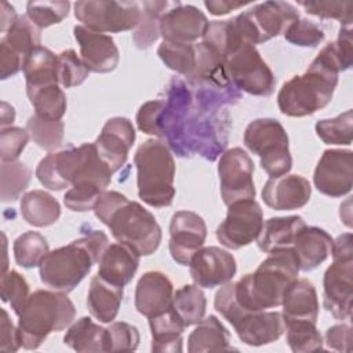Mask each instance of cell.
Here are the masks:
<instances>
[{
	"instance_id": "6da1fadb",
	"label": "cell",
	"mask_w": 353,
	"mask_h": 353,
	"mask_svg": "<svg viewBox=\"0 0 353 353\" xmlns=\"http://www.w3.org/2000/svg\"><path fill=\"white\" fill-rule=\"evenodd\" d=\"M298 273L299 263L292 247L273 251L254 273L243 276L237 283L221 285L214 306L233 327L248 313L280 306Z\"/></svg>"
},
{
	"instance_id": "9c48e42d",
	"label": "cell",
	"mask_w": 353,
	"mask_h": 353,
	"mask_svg": "<svg viewBox=\"0 0 353 353\" xmlns=\"http://www.w3.org/2000/svg\"><path fill=\"white\" fill-rule=\"evenodd\" d=\"M74 17L83 26L99 33H119L135 29L141 18L137 1H76Z\"/></svg>"
},
{
	"instance_id": "9a60e30c",
	"label": "cell",
	"mask_w": 353,
	"mask_h": 353,
	"mask_svg": "<svg viewBox=\"0 0 353 353\" xmlns=\"http://www.w3.org/2000/svg\"><path fill=\"white\" fill-rule=\"evenodd\" d=\"M323 303L338 320L352 316L353 299V258H334L324 273Z\"/></svg>"
},
{
	"instance_id": "3957f363",
	"label": "cell",
	"mask_w": 353,
	"mask_h": 353,
	"mask_svg": "<svg viewBox=\"0 0 353 353\" xmlns=\"http://www.w3.org/2000/svg\"><path fill=\"white\" fill-rule=\"evenodd\" d=\"M95 216L106 225L112 236L134 248L141 256L152 255L160 245L161 228L150 211L130 201L116 190H105L94 207Z\"/></svg>"
},
{
	"instance_id": "d4e9b609",
	"label": "cell",
	"mask_w": 353,
	"mask_h": 353,
	"mask_svg": "<svg viewBox=\"0 0 353 353\" xmlns=\"http://www.w3.org/2000/svg\"><path fill=\"white\" fill-rule=\"evenodd\" d=\"M332 237L317 226H305L296 236L292 250L298 258L299 270L310 272L320 266L332 252Z\"/></svg>"
},
{
	"instance_id": "f907efd6",
	"label": "cell",
	"mask_w": 353,
	"mask_h": 353,
	"mask_svg": "<svg viewBox=\"0 0 353 353\" xmlns=\"http://www.w3.org/2000/svg\"><path fill=\"white\" fill-rule=\"evenodd\" d=\"M30 135L26 128L7 127L0 132V159L1 161L18 160L19 154L25 149Z\"/></svg>"
},
{
	"instance_id": "7402d4cb",
	"label": "cell",
	"mask_w": 353,
	"mask_h": 353,
	"mask_svg": "<svg viewBox=\"0 0 353 353\" xmlns=\"http://www.w3.org/2000/svg\"><path fill=\"white\" fill-rule=\"evenodd\" d=\"M174 287L161 272L149 270L141 276L135 287V309L150 319L168 310L172 305Z\"/></svg>"
},
{
	"instance_id": "11a10c76",
	"label": "cell",
	"mask_w": 353,
	"mask_h": 353,
	"mask_svg": "<svg viewBox=\"0 0 353 353\" xmlns=\"http://www.w3.org/2000/svg\"><path fill=\"white\" fill-rule=\"evenodd\" d=\"M21 347L18 328L10 320L6 309H1L0 319V350L1 352H17Z\"/></svg>"
},
{
	"instance_id": "7c38bea8",
	"label": "cell",
	"mask_w": 353,
	"mask_h": 353,
	"mask_svg": "<svg viewBox=\"0 0 353 353\" xmlns=\"http://www.w3.org/2000/svg\"><path fill=\"white\" fill-rule=\"evenodd\" d=\"M254 161L241 148H232L221 154L218 176L222 200L226 205L247 199H255Z\"/></svg>"
},
{
	"instance_id": "484cf974",
	"label": "cell",
	"mask_w": 353,
	"mask_h": 353,
	"mask_svg": "<svg viewBox=\"0 0 353 353\" xmlns=\"http://www.w3.org/2000/svg\"><path fill=\"white\" fill-rule=\"evenodd\" d=\"M283 319L287 321H312L316 323L319 316L317 292L307 279H296L284 294Z\"/></svg>"
},
{
	"instance_id": "f546056e",
	"label": "cell",
	"mask_w": 353,
	"mask_h": 353,
	"mask_svg": "<svg viewBox=\"0 0 353 353\" xmlns=\"http://www.w3.org/2000/svg\"><path fill=\"white\" fill-rule=\"evenodd\" d=\"M23 74L26 92L58 83V55L47 47L39 46L25 59Z\"/></svg>"
},
{
	"instance_id": "91938a15",
	"label": "cell",
	"mask_w": 353,
	"mask_h": 353,
	"mask_svg": "<svg viewBox=\"0 0 353 353\" xmlns=\"http://www.w3.org/2000/svg\"><path fill=\"white\" fill-rule=\"evenodd\" d=\"M247 3L241 1H229V0H210L204 1L205 8L210 11L212 15H225L233 10H237L240 7H244Z\"/></svg>"
},
{
	"instance_id": "2e32d148",
	"label": "cell",
	"mask_w": 353,
	"mask_h": 353,
	"mask_svg": "<svg viewBox=\"0 0 353 353\" xmlns=\"http://www.w3.org/2000/svg\"><path fill=\"white\" fill-rule=\"evenodd\" d=\"M189 266L194 284L203 288H214L232 281L237 270L234 256L214 245L200 248Z\"/></svg>"
},
{
	"instance_id": "9f6ffc18",
	"label": "cell",
	"mask_w": 353,
	"mask_h": 353,
	"mask_svg": "<svg viewBox=\"0 0 353 353\" xmlns=\"http://www.w3.org/2000/svg\"><path fill=\"white\" fill-rule=\"evenodd\" d=\"M25 59L12 51L6 43L0 41V79L6 80L23 69Z\"/></svg>"
},
{
	"instance_id": "e575fe53",
	"label": "cell",
	"mask_w": 353,
	"mask_h": 353,
	"mask_svg": "<svg viewBox=\"0 0 353 353\" xmlns=\"http://www.w3.org/2000/svg\"><path fill=\"white\" fill-rule=\"evenodd\" d=\"M170 6L168 1L157 0L139 3L141 18L132 33V40L138 48H149L160 37V21Z\"/></svg>"
},
{
	"instance_id": "5b68a950",
	"label": "cell",
	"mask_w": 353,
	"mask_h": 353,
	"mask_svg": "<svg viewBox=\"0 0 353 353\" xmlns=\"http://www.w3.org/2000/svg\"><path fill=\"white\" fill-rule=\"evenodd\" d=\"M74 316V305L65 292L34 291L18 314L17 328L21 346L26 350H36L51 332L69 327Z\"/></svg>"
},
{
	"instance_id": "f5cc1de1",
	"label": "cell",
	"mask_w": 353,
	"mask_h": 353,
	"mask_svg": "<svg viewBox=\"0 0 353 353\" xmlns=\"http://www.w3.org/2000/svg\"><path fill=\"white\" fill-rule=\"evenodd\" d=\"M102 189L88 185H74L63 196L65 205L72 211H90L94 210L97 200L102 194Z\"/></svg>"
},
{
	"instance_id": "e0dca14e",
	"label": "cell",
	"mask_w": 353,
	"mask_h": 353,
	"mask_svg": "<svg viewBox=\"0 0 353 353\" xmlns=\"http://www.w3.org/2000/svg\"><path fill=\"white\" fill-rule=\"evenodd\" d=\"M135 142V128L127 117H112L102 127L94 145L99 157L112 172L119 171L127 161L128 152Z\"/></svg>"
},
{
	"instance_id": "8fae6325",
	"label": "cell",
	"mask_w": 353,
	"mask_h": 353,
	"mask_svg": "<svg viewBox=\"0 0 353 353\" xmlns=\"http://www.w3.org/2000/svg\"><path fill=\"white\" fill-rule=\"evenodd\" d=\"M262 226L261 205L254 199L239 200L228 205L226 218L216 228V239L223 247L239 250L256 240Z\"/></svg>"
},
{
	"instance_id": "6125c7cd",
	"label": "cell",
	"mask_w": 353,
	"mask_h": 353,
	"mask_svg": "<svg viewBox=\"0 0 353 353\" xmlns=\"http://www.w3.org/2000/svg\"><path fill=\"white\" fill-rule=\"evenodd\" d=\"M14 120H15V110H14V108L10 103L3 101L1 102V121H0L1 128H7V125L11 127Z\"/></svg>"
},
{
	"instance_id": "cb8c5ba5",
	"label": "cell",
	"mask_w": 353,
	"mask_h": 353,
	"mask_svg": "<svg viewBox=\"0 0 353 353\" xmlns=\"http://www.w3.org/2000/svg\"><path fill=\"white\" fill-rule=\"evenodd\" d=\"M139 256L134 248L124 243L109 244L98 262V276L114 285L124 287L135 276L139 266Z\"/></svg>"
},
{
	"instance_id": "7a4b0ae2",
	"label": "cell",
	"mask_w": 353,
	"mask_h": 353,
	"mask_svg": "<svg viewBox=\"0 0 353 353\" xmlns=\"http://www.w3.org/2000/svg\"><path fill=\"white\" fill-rule=\"evenodd\" d=\"M343 72L335 43H328L312 61L303 74L285 81L279 94L277 105L283 114L303 117L327 106L338 84V74Z\"/></svg>"
},
{
	"instance_id": "f6af8a7d",
	"label": "cell",
	"mask_w": 353,
	"mask_h": 353,
	"mask_svg": "<svg viewBox=\"0 0 353 353\" xmlns=\"http://www.w3.org/2000/svg\"><path fill=\"white\" fill-rule=\"evenodd\" d=\"M141 341L139 331L135 325L116 321L105 331L103 352H134Z\"/></svg>"
},
{
	"instance_id": "f1b7e54d",
	"label": "cell",
	"mask_w": 353,
	"mask_h": 353,
	"mask_svg": "<svg viewBox=\"0 0 353 353\" xmlns=\"http://www.w3.org/2000/svg\"><path fill=\"white\" fill-rule=\"evenodd\" d=\"M236 350L230 346V334L226 327L215 316H208L197 323V327L188 338L189 353L205 352H230Z\"/></svg>"
},
{
	"instance_id": "d6986e66",
	"label": "cell",
	"mask_w": 353,
	"mask_h": 353,
	"mask_svg": "<svg viewBox=\"0 0 353 353\" xmlns=\"http://www.w3.org/2000/svg\"><path fill=\"white\" fill-rule=\"evenodd\" d=\"M73 34L80 46L81 59L90 72L109 73L116 69L120 52L109 34L94 32L83 25L74 26Z\"/></svg>"
},
{
	"instance_id": "b9f144b4",
	"label": "cell",
	"mask_w": 353,
	"mask_h": 353,
	"mask_svg": "<svg viewBox=\"0 0 353 353\" xmlns=\"http://www.w3.org/2000/svg\"><path fill=\"white\" fill-rule=\"evenodd\" d=\"M317 137L327 145H350L353 137L352 109L334 119L319 120L314 125Z\"/></svg>"
},
{
	"instance_id": "d6a6232c",
	"label": "cell",
	"mask_w": 353,
	"mask_h": 353,
	"mask_svg": "<svg viewBox=\"0 0 353 353\" xmlns=\"http://www.w3.org/2000/svg\"><path fill=\"white\" fill-rule=\"evenodd\" d=\"M106 328L94 323L91 317H81L74 321L63 336V343L76 352H103Z\"/></svg>"
},
{
	"instance_id": "f35d334b",
	"label": "cell",
	"mask_w": 353,
	"mask_h": 353,
	"mask_svg": "<svg viewBox=\"0 0 353 353\" xmlns=\"http://www.w3.org/2000/svg\"><path fill=\"white\" fill-rule=\"evenodd\" d=\"M26 130L32 141L41 149L52 152L61 146L63 139L65 125L61 120H54L33 114L28 119Z\"/></svg>"
},
{
	"instance_id": "60d3db41",
	"label": "cell",
	"mask_w": 353,
	"mask_h": 353,
	"mask_svg": "<svg viewBox=\"0 0 353 353\" xmlns=\"http://www.w3.org/2000/svg\"><path fill=\"white\" fill-rule=\"evenodd\" d=\"M32 171L22 161H1V201H15L28 188Z\"/></svg>"
},
{
	"instance_id": "1f68e13d",
	"label": "cell",
	"mask_w": 353,
	"mask_h": 353,
	"mask_svg": "<svg viewBox=\"0 0 353 353\" xmlns=\"http://www.w3.org/2000/svg\"><path fill=\"white\" fill-rule=\"evenodd\" d=\"M21 215L32 226L54 225L61 216L58 200L44 190H30L21 199Z\"/></svg>"
},
{
	"instance_id": "277c9868",
	"label": "cell",
	"mask_w": 353,
	"mask_h": 353,
	"mask_svg": "<svg viewBox=\"0 0 353 353\" xmlns=\"http://www.w3.org/2000/svg\"><path fill=\"white\" fill-rule=\"evenodd\" d=\"M108 245V236L101 230H92L68 245L50 251L39 266L41 283L54 291H73L92 265L99 262Z\"/></svg>"
},
{
	"instance_id": "ba28073f",
	"label": "cell",
	"mask_w": 353,
	"mask_h": 353,
	"mask_svg": "<svg viewBox=\"0 0 353 353\" xmlns=\"http://www.w3.org/2000/svg\"><path fill=\"white\" fill-rule=\"evenodd\" d=\"M223 63L237 88L256 97L273 94L276 77L254 44L241 43L225 57Z\"/></svg>"
},
{
	"instance_id": "6f0895ef",
	"label": "cell",
	"mask_w": 353,
	"mask_h": 353,
	"mask_svg": "<svg viewBox=\"0 0 353 353\" xmlns=\"http://www.w3.org/2000/svg\"><path fill=\"white\" fill-rule=\"evenodd\" d=\"M334 43H335L336 54L342 63V68H343V70H347L352 66V59H353L352 26H341L338 39Z\"/></svg>"
},
{
	"instance_id": "db71d44e",
	"label": "cell",
	"mask_w": 353,
	"mask_h": 353,
	"mask_svg": "<svg viewBox=\"0 0 353 353\" xmlns=\"http://www.w3.org/2000/svg\"><path fill=\"white\" fill-rule=\"evenodd\" d=\"M325 343L330 349L349 353L352 350V327L349 324H335L325 332Z\"/></svg>"
},
{
	"instance_id": "4fadbf2b",
	"label": "cell",
	"mask_w": 353,
	"mask_h": 353,
	"mask_svg": "<svg viewBox=\"0 0 353 353\" xmlns=\"http://www.w3.org/2000/svg\"><path fill=\"white\" fill-rule=\"evenodd\" d=\"M316 189L330 197H342L353 186V152L327 149L317 161L313 174Z\"/></svg>"
},
{
	"instance_id": "603a6c76",
	"label": "cell",
	"mask_w": 353,
	"mask_h": 353,
	"mask_svg": "<svg viewBox=\"0 0 353 353\" xmlns=\"http://www.w3.org/2000/svg\"><path fill=\"white\" fill-rule=\"evenodd\" d=\"M233 328L243 343L263 346L277 341L285 331V324L281 313L261 310L243 316Z\"/></svg>"
},
{
	"instance_id": "ffe728a7",
	"label": "cell",
	"mask_w": 353,
	"mask_h": 353,
	"mask_svg": "<svg viewBox=\"0 0 353 353\" xmlns=\"http://www.w3.org/2000/svg\"><path fill=\"white\" fill-rule=\"evenodd\" d=\"M84 143L79 148L69 146L58 152H50L36 167L39 182L50 190H62L72 186L76 171L84 157Z\"/></svg>"
},
{
	"instance_id": "74e56055",
	"label": "cell",
	"mask_w": 353,
	"mask_h": 353,
	"mask_svg": "<svg viewBox=\"0 0 353 353\" xmlns=\"http://www.w3.org/2000/svg\"><path fill=\"white\" fill-rule=\"evenodd\" d=\"M157 55L167 68L190 79L196 65L194 44L163 40L157 48Z\"/></svg>"
},
{
	"instance_id": "8992f818",
	"label": "cell",
	"mask_w": 353,
	"mask_h": 353,
	"mask_svg": "<svg viewBox=\"0 0 353 353\" xmlns=\"http://www.w3.org/2000/svg\"><path fill=\"white\" fill-rule=\"evenodd\" d=\"M139 199L150 207L171 205L175 188V161L168 146L159 139L145 141L135 152Z\"/></svg>"
},
{
	"instance_id": "bcb514c9",
	"label": "cell",
	"mask_w": 353,
	"mask_h": 353,
	"mask_svg": "<svg viewBox=\"0 0 353 353\" xmlns=\"http://www.w3.org/2000/svg\"><path fill=\"white\" fill-rule=\"evenodd\" d=\"M88 68L72 48L58 54V83L63 88L80 85L88 77Z\"/></svg>"
},
{
	"instance_id": "44dd1931",
	"label": "cell",
	"mask_w": 353,
	"mask_h": 353,
	"mask_svg": "<svg viewBox=\"0 0 353 353\" xmlns=\"http://www.w3.org/2000/svg\"><path fill=\"white\" fill-rule=\"evenodd\" d=\"M312 196V186L306 178L296 174L270 176L262 188V200L277 211H291L305 207Z\"/></svg>"
},
{
	"instance_id": "5bb4252c",
	"label": "cell",
	"mask_w": 353,
	"mask_h": 353,
	"mask_svg": "<svg viewBox=\"0 0 353 353\" xmlns=\"http://www.w3.org/2000/svg\"><path fill=\"white\" fill-rule=\"evenodd\" d=\"M207 237L204 219L193 211H176L170 222L168 250L172 259L182 265H190L194 254L203 247Z\"/></svg>"
},
{
	"instance_id": "52a82bcc",
	"label": "cell",
	"mask_w": 353,
	"mask_h": 353,
	"mask_svg": "<svg viewBox=\"0 0 353 353\" xmlns=\"http://www.w3.org/2000/svg\"><path fill=\"white\" fill-rule=\"evenodd\" d=\"M244 145L261 159L269 176L288 174L292 167L288 135L274 119H255L244 131Z\"/></svg>"
},
{
	"instance_id": "94428289",
	"label": "cell",
	"mask_w": 353,
	"mask_h": 353,
	"mask_svg": "<svg viewBox=\"0 0 353 353\" xmlns=\"http://www.w3.org/2000/svg\"><path fill=\"white\" fill-rule=\"evenodd\" d=\"M18 19V15L11 4L7 1L1 3V11H0V30L6 33Z\"/></svg>"
},
{
	"instance_id": "c3c4849f",
	"label": "cell",
	"mask_w": 353,
	"mask_h": 353,
	"mask_svg": "<svg viewBox=\"0 0 353 353\" xmlns=\"http://www.w3.org/2000/svg\"><path fill=\"white\" fill-rule=\"evenodd\" d=\"M307 14L323 18V19H336L342 26H352L353 21V1H299Z\"/></svg>"
},
{
	"instance_id": "ac0fdd59",
	"label": "cell",
	"mask_w": 353,
	"mask_h": 353,
	"mask_svg": "<svg viewBox=\"0 0 353 353\" xmlns=\"http://www.w3.org/2000/svg\"><path fill=\"white\" fill-rule=\"evenodd\" d=\"M208 19L203 11L190 4L172 3L160 21V36L165 41L192 43L203 37Z\"/></svg>"
},
{
	"instance_id": "83f0119b",
	"label": "cell",
	"mask_w": 353,
	"mask_h": 353,
	"mask_svg": "<svg viewBox=\"0 0 353 353\" xmlns=\"http://www.w3.org/2000/svg\"><path fill=\"white\" fill-rule=\"evenodd\" d=\"M123 301V287L114 285L101 276H94L90 281L87 306L91 316L101 323H112Z\"/></svg>"
},
{
	"instance_id": "30bf717a",
	"label": "cell",
	"mask_w": 353,
	"mask_h": 353,
	"mask_svg": "<svg viewBox=\"0 0 353 353\" xmlns=\"http://www.w3.org/2000/svg\"><path fill=\"white\" fill-rule=\"evenodd\" d=\"M251 44L265 43L284 30L296 19L298 10L287 1H265L236 17Z\"/></svg>"
},
{
	"instance_id": "836d02e7",
	"label": "cell",
	"mask_w": 353,
	"mask_h": 353,
	"mask_svg": "<svg viewBox=\"0 0 353 353\" xmlns=\"http://www.w3.org/2000/svg\"><path fill=\"white\" fill-rule=\"evenodd\" d=\"M171 307L185 327L194 325L204 319L207 299L197 284H185L174 292Z\"/></svg>"
},
{
	"instance_id": "816d5d0a",
	"label": "cell",
	"mask_w": 353,
	"mask_h": 353,
	"mask_svg": "<svg viewBox=\"0 0 353 353\" xmlns=\"http://www.w3.org/2000/svg\"><path fill=\"white\" fill-rule=\"evenodd\" d=\"M164 110H165V102L163 101L145 102L137 113L138 128L145 134L161 137L163 135L161 117Z\"/></svg>"
},
{
	"instance_id": "7bdbcfd3",
	"label": "cell",
	"mask_w": 353,
	"mask_h": 353,
	"mask_svg": "<svg viewBox=\"0 0 353 353\" xmlns=\"http://www.w3.org/2000/svg\"><path fill=\"white\" fill-rule=\"evenodd\" d=\"M287 343L294 353H309L323 349V336L312 321H287Z\"/></svg>"
},
{
	"instance_id": "4316f807",
	"label": "cell",
	"mask_w": 353,
	"mask_h": 353,
	"mask_svg": "<svg viewBox=\"0 0 353 353\" xmlns=\"http://www.w3.org/2000/svg\"><path fill=\"white\" fill-rule=\"evenodd\" d=\"M305 226L306 223L299 215L269 218L263 222L262 230L256 239L258 248L266 254L291 248L298 233Z\"/></svg>"
},
{
	"instance_id": "681fc988",
	"label": "cell",
	"mask_w": 353,
	"mask_h": 353,
	"mask_svg": "<svg viewBox=\"0 0 353 353\" xmlns=\"http://www.w3.org/2000/svg\"><path fill=\"white\" fill-rule=\"evenodd\" d=\"M324 36L320 25L309 19H296L284 30V39L299 47H317Z\"/></svg>"
},
{
	"instance_id": "680465c9",
	"label": "cell",
	"mask_w": 353,
	"mask_h": 353,
	"mask_svg": "<svg viewBox=\"0 0 353 353\" xmlns=\"http://www.w3.org/2000/svg\"><path fill=\"white\" fill-rule=\"evenodd\" d=\"M353 236L352 233H345L338 236L332 243V259L334 258H353Z\"/></svg>"
},
{
	"instance_id": "d590c367",
	"label": "cell",
	"mask_w": 353,
	"mask_h": 353,
	"mask_svg": "<svg viewBox=\"0 0 353 353\" xmlns=\"http://www.w3.org/2000/svg\"><path fill=\"white\" fill-rule=\"evenodd\" d=\"M41 29H39L28 15L18 17L15 23L6 32L0 40L6 43L12 51L21 55L23 59L39 46H41Z\"/></svg>"
},
{
	"instance_id": "4dcf8cb0",
	"label": "cell",
	"mask_w": 353,
	"mask_h": 353,
	"mask_svg": "<svg viewBox=\"0 0 353 353\" xmlns=\"http://www.w3.org/2000/svg\"><path fill=\"white\" fill-rule=\"evenodd\" d=\"M149 327L152 332V352H182V332L186 327L172 307L150 317Z\"/></svg>"
},
{
	"instance_id": "7dc6e473",
	"label": "cell",
	"mask_w": 353,
	"mask_h": 353,
	"mask_svg": "<svg viewBox=\"0 0 353 353\" xmlns=\"http://www.w3.org/2000/svg\"><path fill=\"white\" fill-rule=\"evenodd\" d=\"M0 294L1 301L8 302L14 313L18 316L30 295L29 284L21 273L17 270H8L1 274Z\"/></svg>"
},
{
	"instance_id": "ab89813d",
	"label": "cell",
	"mask_w": 353,
	"mask_h": 353,
	"mask_svg": "<svg viewBox=\"0 0 353 353\" xmlns=\"http://www.w3.org/2000/svg\"><path fill=\"white\" fill-rule=\"evenodd\" d=\"M26 94L36 110V114L54 120H61L63 117L66 112V97L58 84L46 85L28 91Z\"/></svg>"
},
{
	"instance_id": "ee69618b",
	"label": "cell",
	"mask_w": 353,
	"mask_h": 353,
	"mask_svg": "<svg viewBox=\"0 0 353 353\" xmlns=\"http://www.w3.org/2000/svg\"><path fill=\"white\" fill-rule=\"evenodd\" d=\"M69 8V1H29L26 15L39 29H44L62 22L68 17Z\"/></svg>"
},
{
	"instance_id": "8d00e7d4",
	"label": "cell",
	"mask_w": 353,
	"mask_h": 353,
	"mask_svg": "<svg viewBox=\"0 0 353 353\" xmlns=\"http://www.w3.org/2000/svg\"><path fill=\"white\" fill-rule=\"evenodd\" d=\"M12 251L17 265L25 269H32L40 266L44 256L50 252V248L43 234L29 230L15 239Z\"/></svg>"
}]
</instances>
